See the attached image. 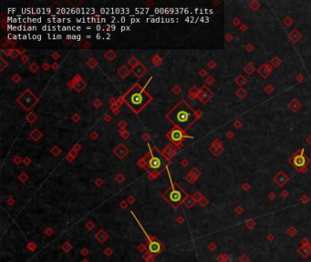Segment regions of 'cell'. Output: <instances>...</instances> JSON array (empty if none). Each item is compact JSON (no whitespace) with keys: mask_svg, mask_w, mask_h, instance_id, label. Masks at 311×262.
Wrapping results in <instances>:
<instances>
[{"mask_svg":"<svg viewBox=\"0 0 311 262\" xmlns=\"http://www.w3.org/2000/svg\"><path fill=\"white\" fill-rule=\"evenodd\" d=\"M149 100L150 98L148 97V95L144 93L138 86L130 90L126 96L127 103L135 111H140Z\"/></svg>","mask_w":311,"mask_h":262,"instance_id":"cell-1","label":"cell"},{"mask_svg":"<svg viewBox=\"0 0 311 262\" xmlns=\"http://www.w3.org/2000/svg\"><path fill=\"white\" fill-rule=\"evenodd\" d=\"M172 116V120L181 128H186L187 126H189L190 123L193 121L195 116L193 110L187 107L174 109Z\"/></svg>","mask_w":311,"mask_h":262,"instance_id":"cell-2","label":"cell"},{"mask_svg":"<svg viewBox=\"0 0 311 262\" xmlns=\"http://www.w3.org/2000/svg\"><path fill=\"white\" fill-rule=\"evenodd\" d=\"M169 199L173 203H177L182 200L183 197H182V193L178 190H172V191L169 194Z\"/></svg>","mask_w":311,"mask_h":262,"instance_id":"cell-3","label":"cell"},{"mask_svg":"<svg viewBox=\"0 0 311 262\" xmlns=\"http://www.w3.org/2000/svg\"><path fill=\"white\" fill-rule=\"evenodd\" d=\"M170 137L171 139L175 142V143H178L180 142L182 139H183V134H182V131L179 130V129H173L172 131V133L170 134Z\"/></svg>","mask_w":311,"mask_h":262,"instance_id":"cell-4","label":"cell"},{"mask_svg":"<svg viewBox=\"0 0 311 262\" xmlns=\"http://www.w3.org/2000/svg\"><path fill=\"white\" fill-rule=\"evenodd\" d=\"M306 163H307V158L303 155L297 156L294 159V164L298 168H302V166L306 165Z\"/></svg>","mask_w":311,"mask_h":262,"instance_id":"cell-5","label":"cell"},{"mask_svg":"<svg viewBox=\"0 0 311 262\" xmlns=\"http://www.w3.org/2000/svg\"><path fill=\"white\" fill-rule=\"evenodd\" d=\"M148 163H149V166L151 169H158L161 166V159L158 157H151L148 161Z\"/></svg>","mask_w":311,"mask_h":262,"instance_id":"cell-6","label":"cell"},{"mask_svg":"<svg viewBox=\"0 0 311 262\" xmlns=\"http://www.w3.org/2000/svg\"><path fill=\"white\" fill-rule=\"evenodd\" d=\"M149 249L152 253H158L161 250V245H160V243H158L156 241L151 242V244L149 246Z\"/></svg>","mask_w":311,"mask_h":262,"instance_id":"cell-7","label":"cell"},{"mask_svg":"<svg viewBox=\"0 0 311 262\" xmlns=\"http://www.w3.org/2000/svg\"><path fill=\"white\" fill-rule=\"evenodd\" d=\"M258 73L261 74L263 77H266L268 76V74L270 73V69L268 68V65H263L260 69H258Z\"/></svg>","mask_w":311,"mask_h":262,"instance_id":"cell-8","label":"cell"},{"mask_svg":"<svg viewBox=\"0 0 311 262\" xmlns=\"http://www.w3.org/2000/svg\"><path fill=\"white\" fill-rule=\"evenodd\" d=\"M307 143H308V144H310V145H311V136H309V137H307Z\"/></svg>","mask_w":311,"mask_h":262,"instance_id":"cell-9","label":"cell"},{"mask_svg":"<svg viewBox=\"0 0 311 262\" xmlns=\"http://www.w3.org/2000/svg\"><path fill=\"white\" fill-rule=\"evenodd\" d=\"M97 38L100 39V35H97Z\"/></svg>","mask_w":311,"mask_h":262,"instance_id":"cell-10","label":"cell"},{"mask_svg":"<svg viewBox=\"0 0 311 262\" xmlns=\"http://www.w3.org/2000/svg\"><path fill=\"white\" fill-rule=\"evenodd\" d=\"M41 37V36H37V39H38V40H40V39H41V37Z\"/></svg>","mask_w":311,"mask_h":262,"instance_id":"cell-11","label":"cell"}]
</instances>
